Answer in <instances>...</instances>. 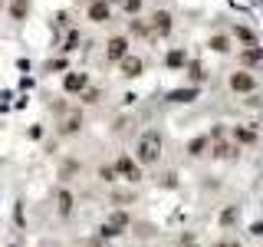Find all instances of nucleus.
Here are the masks:
<instances>
[{"label": "nucleus", "instance_id": "f257e3e1", "mask_svg": "<svg viewBox=\"0 0 263 247\" xmlns=\"http://www.w3.org/2000/svg\"><path fill=\"white\" fill-rule=\"evenodd\" d=\"M135 152H138V162H142V165H155L161 158V135H158V132H145V135L138 138Z\"/></svg>", "mask_w": 263, "mask_h": 247}, {"label": "nucleus", "instance_id": "f03ea898", "mask_svg": "<svg viewBox=\"0 0 263 247\" xmlns=\"http://www.w3.org/2000/svg\"><path fill=\"white\" fill-rule=\"evenodd\" d=\"M168 27H171V16L161 10L152 16V23H135V33H145V37L148 33H168Z\"/></svg>", "mask_w": 263, "mask_h": 247}, {"label": "nucleus", "instance_id": "7ed1b4c3", "mask_svg": "<svg viewBox=\"0 0 263 247\" xmlns=\"http://www.w3.org/2000/svg\"><path fill=\"white\" fill-rule=\"evenodd\" d=\"M115 168H119V175L125 178V181H138V178H142V171H138V165L132 162V158H125V155H122V158L115 162Z\"/></svg>", "mask_w": 263, "mask_h": 247}, {"label": "nucleus", "instance_id": "20e7f679", "mask_svg": "<svg viewBox=\"0 0 263 247\" xmlns=\"http://www.w3.org/2000/svg\"><path fill=\"white\" fill-rule=\"evenodd\" d=\"M253 86H257V82H253L250 73H234V76H230V89H234V93H253Z\"/></svg>", "mask_w": 263, "mask_h": 247}, {"label": "nucleus", "instance_id": "39448f33", "mask_svg": "<svg viewBox=\"0 0 263 247\" xmlns=\"http://www.w3.org/2000/svg\"><path fill=\"white\" fill-rule=\"evenodd\" d=\"M128 56V40L125 37H112L109 40V60H125Z\"/></svg>", "mask_w": 263, "mask_h": 247}, {"label": "nucleus", "instance_id": "423d86ee", "mask_svg": "<svg viewBox=\"0 0 263 247\" xmlns=\"http://www.w3.org/2000/svg\"><path fill=\"white\" fill-rule=\"evenodd\" d=\"M89 16H92L96 23L109 20V4H105V0H99V4H92V7H89Z\"/></svg>", "mask_w": 263, "mask_h": 247}, {"label": "nucleus", "instance_id": "0eeeda50", "mask_svg": "<svg viewBox=\"0 0 263 247\" xmlns=\"http://www.w3.org/2000/svg\"><path fill=\"white\" fill-rule=\"evenodd\" d=\"M122 73H125V76H138V73H142V60L125 56V60H122Z\"/></svg>", "mask_w": 263, "mask_h": 247}, {"label": "nucleus", "instance_id": "6e6552de", "mask_svg": "<svg viewBox=\"0 0 263 247\" xmlns=\"http://www.w3.org/2000/svg\"><path fill=\"white\" fill-rule=\"evenodd\" d=\"M86 86V76H82V73H72V76H66V89H69V93H76V89H82Z\"/></svg>", "mask_w": 263, "mask_h": 247}, {"label": "nucleus", "instance_id": "1a4fd4ad", "mask_svg": "<svg viewBox=\"0 0 263 247\" xmlns=\"http://www.w3.org/2000/svg\"><path fill=\"white\" fill-rule=\"evenodd\" d=\"M60 129H63V132H76V129H79V112H69Z\"/></svg>", "mask_w": 263, "mask_h": 247}, {"label": "nucleus", "instance_id": "9d476101", "mask_svg": "<svg viewBox=\"0 0 263 247\" xmlns=\"http://www.w3.org/2000/svg\"><path fill=\"white\" fill-rule=\"evenodd\" d=\"M243 63H250V66H263V53H257V49H247V53H243Z\"/></svg>", "mask_w": 263, "mask_h": 247}, {"label": "nucleus", "instance_id": "9b49d317", "mask_svg": "<svg viewBox=\"0 0 263 247\" xmlns=\"http://www.w3.org/2000/svg\"><path fill=\"white\" fill-rule=\"evenodd\" d=\"M204 148H208V138H194V142H191V155H201Z\"/></svg>", "mask_w": 263, "mask_h": 247}, {"label": "nucleus", "instance_id": "f8f14e48", "mask_svg": "<svg viewBox=\"0 0 263 247\" xmlns=\"http://www.w3.org/2000/svg\"><path fill=\"white\" fill-rule=\"evenodd\" d=\"M237 138H240V142H253V138H257V132H250V129H237Z\"/></svg>", "mask_w": 263, "mask_h": 247}, {"label": "nucleus", "instance_id": "ddd939ff", "mask_svg": "<svg viewBox=\"0 0 263 247\" xmlns=\"http://www.w3.org/2000/svg\"><path fill=\"white\" fill-rule=\"evenodd\" d=\"M60 211H72V195H60Z\"/></svg>", "mask_w": 263, "mask_h": 247}, {"label": "nucleus", "instance_id": "4468645a", "mask_svg": "<svg viewBox=\"0 0 263 247\" xmlns=\"http://www.w3.org/2000/svg\"><path fill=\"white\" fill-rule=\"evenodd\" d=\"M211 46H214V49H217V53H224V49H227L230 43H227V40H224V37H214V40H211Z\"/></svg>", "mask_w": 263, "mask_h": 247}, {"label": "nucleus", "instance_id": "2eb2a0df", "mask_svg": "<svg viewBox=\"0 0 263 247\" xmlns=\"http://www.w3.org/2000/svg\"><path fill=\"white\" fill-rule=\"evenodd\" d=\"M184 63V53H168V66H181Z\"/></svg>", "mask_w": 263, "mask_h": 247}, {"label": "nucleus", "instance_id": "dca6fc26", "mask_svg": "<svg viewBox=\"0 0 263 247\" xmlns=\"http://www.w3.org/2000/svg\"><path fill=\"white\" fill-rule=\"evenodd\" d=\"M194 93H191V89H184V93H171V99H178V102H187V99H191Z\"/></svg>", "mask_w": 263, "mask_h": 247}]
</instances>
